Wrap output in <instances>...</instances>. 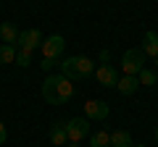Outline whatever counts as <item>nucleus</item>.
Returning <instances> with one entry per match:
<instances>
[{
	"mask_svg": "<svg viewBox=\"0 0 158 147\" xmlns=\"http://www.w3.org/2000/svg\"><path fill=\"white\" fill-rule=\"evenodd\" d=\"M74 95V84H69L66 76H48L45 81H42V97H45L48 102H53V105H61V102H66L69 97Z\"/></svg>",
	"mask_w": 158,
	"mask_h": 147,
	"instance_id": "1",
	"label": "nucleus"
},
{
	"mask_svg": "<svg viewBox=\"0 0 158 147\" xmlns=\"http://www.w3.org/2000/svg\"><path fill=\"white\" fill-rule=\"evenodd\" d=\"M61 71H63L66 79H87V76L95 71V66H92L90 58L74 55V58H66V61L61 63Z\"/></svg>",
	"mask_w": 158,
	"mask_h": 147,
	"instance_id": "2",
	"label": "nucleus"
},
{
	"mask_svg": "<svg viewBox=\"0 0 158 147\" xmlns=\"http://www.w3.org/2000/svg\"><path fill=\"white\" fill-rule=\"evenodd\" d=\"M121 68H124L127 76H137V74L145 68V53H142L140 47H132V50H127L124 58H121Z\"/></svg>",
	"mask_w": 158,
	"mask_h": 147,
	"instance_id": "3",
	"label": "nucleus"
},
{
	"mask_svg": "<svg viewBox=\"0 0 158 147\" xmlns=\"http://www.w3.org/2000/svg\"><path fill=\"white\" fill-rule=\"evenodd\" d=\"M90 137V121L87 118H71L66 124V142H82Z\"/></svg>",
	"mask_w": 158,
	"mask_h": 147,
	"instance_id": "4",
	"label": "nucleus"
},
{
	"mask_svg": "<svg viewBox=\"0 0 158 147\" xmlns=\"http://www.w3.org/2000/svg\"><path fill=\"white\" fill-rule=\"evenodd\" d=\"M42 55L48 58V61H56V58L63 55V47H66V40H63L61 34H53V37H48V40H42Z\"/></svg>",
	"mask_w": 158,
	"mask_h": 147,
	"instance_id": "5",
	"label": "nucleus"
},
{
	"mask_svg": "<svg viewBox=\"0 0 158 147\" xmlns=\"http://www.w3.org/2000/svg\"><path fill=\"white\" fill-rule=\"evenodd\" d=\"M16 45L32 53L34 47H40V45H42V32H40V29H24V32H19Z\"/></svg>",
	"mask_w": 158,
	"mask_h": 147,
	"instance_id": "6",
	"label": "nucleus"
},
{
	"mask_svg": "<svg viewBox=\"0 0 158 147\" xmlns=\"http://www.w3.org/2000/svg\"><path fill=\"white\" fill-rule=\"evenodd\" d=\"M85 113H87V118L106 121L108 113H111V105H108L106 100H87V102H85Z\"/></svg>",
	"mask_w": 158,
	"mask_h": 147,
	"instance_id": "7",
	"label": "nucleus"
},
{
	"mask_svg": "<svg viewBox=\"0 0 158 147\" xmlns=\"http://www.w3.org/2000/svg\"><path fill=\"white\" fill-rule=\"evenodd\" d=\"M95 79H98V84H100V87H116L118 74H116V68H113V66L103 63V66L95 68Z\"/></svg>",
	"mask_w": 158,
	"mask_h": 147,
	"instance_id": "8",
	"label": "nucleus"
},
{
	"mask_svg": "<svg viewBox=\"0 0 158 147\" xmlns=\"http://www.w3.org/2000/svg\"><path fill=\"white\" fill-rule=\"evenodd\" d=\"M140 50L150 58H158V32H145V40H142Z\"/></svg>",
	"mask_w": 158,
	"mask_h": 147,
	"instance_id": "9",
	"label": "nucleus"
},
{
	"mask_svg": "<svg viewBox=\"0 0 158 147\" xmlns=\"http://www.w3.org/2000/svg\"><path fill=\"white\" fill-rule=\"evenodd\" d=\"M137 87H140L137 76H124V79H118V81H116V89L121 92V95H135Z\"/></svg>",
	"mask_w": 158,
	"mask_h": 147,
	"instance_id": "10",
	"label": "nucleus"
},
{
	"mask_svg": "<svg viewBox=\"0 0 158 147\" xmlns=\"http://www.w3.org/2000/svg\"><path fill=\"white\" fill-rule=\"evenodd\" d=\"M50 142H53L56 147L66 145V124H63V121H58V124L50 126Z\"/></svg>",
	"mask_w": 158,
	"mask_h": 147,
	"instance_id": "11",
	"label": "nucleus"
},
{
	"mask_svg": "<svg viewBox=\"0 0 158 147\" xmlns=\"http://www.w3.org/2000/svg\"><path fill=\"white\" fill-rule=\"evenodd\" d=\"M0 37H3V45H16L19 29L13 26V24H6V21H3V26H0Z\"/></svg>",
	"mask_w": 158,
	"mask_h": 147,
	"instance_id": "12",
	"label": "nucleus"
},
{
	"mask_svg": "<svg viewBox=\"0 0 158 147\" xmlns=\"http://www.w3.org/2000/svg\"><path fill=\"white\" fill-rule=\"evenodd\" d=\"M111 147H132V134L124 129H118L111 134Z\"/></svg>",
	"mask_w": 158,
	"mask_h": 147,
	"instance_id": "13",
	"label": "nucleus"
},
{
	"mask_svg": "<svg viewBox=\"0 0 158 147\" xmlns=\"http://www.w3.org/2000/svg\"><path fill=\"white\" fill-rule=\"evenodd\" d=\"M90 147H111V134L108 131H92L90 134Z\"/></svg>",
	"mask_w": 158,
	"mask_h": 147,
	"instance_id": "14",
	"label": "nucleus"
},
{
	"mask_svg": "<svg viewBox=\"0 0 158 147\" xmlns=\"http://www.w3.org/2000/svg\"><path fill=\"white\" fill-rule=\"evenodd\" d=\"M137 81H140V84H145V87H156L158 74H156V71H150V68H142V71L137 74Z\"/></svg>",
	"mask_w": 158,
	"mask_h": 147,
	"instance_id": "15",
	"label": "nucleus"
},
{
	"mask_svg": "<svg viewBox=\"0 0 158 147\" xmlns=\"http://www.w3.org/2000/svg\"><path fill=\"white\" fill-rule=\"evenodd\" d=\"M16 61V45H0V63Z\"/></svg>",
	"mask_w": 158,
	"mask_h": 147,
	"instance_id": "16",
	"label": "nucleus"
},
{
	"mask_svg": "<svg viewBox=\"0 0 158 147\" xmlns=\"http://www.w3.org/2000/svg\"><path fill=\"white\" fill-rule=\"evenodd\" d=\"M29 63H32V53L24 50V47H19V50H16V66H24V68H27Z\"/></svg>",
	"mask_w": 158,
	"mask_h": 147,
	"instance_id": "17",
	"label": "nucleus"
},
{
	"mask_svg": "<svg viewBox=\"0 0 158 147\" xmlns=\"http://www.w3.org/2000/svg\"><path fill=\"white\" fill-rule=\"evenodd\" d=\"M6 137H8V131H6V124H3V121H0V145H3V142H6Z\"/></svg>",
	"mask_w": 158,
	"mask_h": 147,
	"instance_id": "18",
	"label": "nucleus"
},
{
	"mask_svg": "<svg viewBox=\"0 0 158 147\" xmlns=\"http://www.w3.org/2000/svg\"><path fill=\"white\" fill-rule=\"evenodd\" d=\"M53 66H56V61H48V58H45V61H42V68H45V71H50Z\"/></svg>",
	"mask_w": 158,
	"mask_h": 147,
	"instance_id": "19",
	"label": "nucleus"
},
{
	"mask_svg": "<svg viewBox=\"0 0 158 147\" xmlns=\"http://www.w3.org/2000/svg\"><path fill=\"white\" fill-rule=\"evenodd\" d=\"M69 147H79V142H71V145H69Z\"/></svg>",
	"mask_w": 158,
	"mask_h": 147,
	"instance_id": "20",
	"label": "nucleus"
},
{
	"mask_svg": "<svg viewBox=\"0 0 158 147\" xmlns=\"http://www.w3.org/2000/svg\"><path fill=\"white\" fill-rule=\"evenodd\" d=\"M156 142H158V126H156Z\"/></svg>",
	"mask_w": 158,
	"mask_h": 147,
	"instance_id": "21",
	"label": "nucleus"
},
{
	"mask_svg": "<svg viewBox=\"0 0 158 147\" xmlns=\"http://www.w3.org/2000/svg\"><path fill=\"white\" fill-rule=\"evenodd\" d=\"M132 147H145V145H132Z\"/></svg>",
	"mask_w": 158,
	"mask_h": 147,
	"instance_id": "22",
	"label": "nucleus"
}]
</instances>
